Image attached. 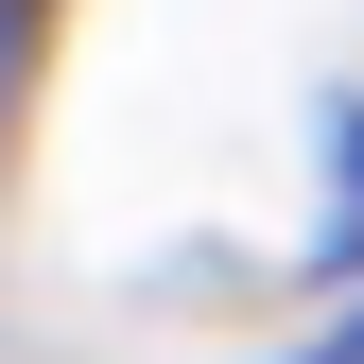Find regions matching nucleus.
Returning <instances> with one entry per match:
<instances>
[{"mask_svg": "<svg viewBox=\"0 0 364 364\" xmlns=\"http://www.w3.org/2000/svg\"><path fill=\"white\" fill-rule=\"evenodd\" d=\"M312 364H364V312H347V330H330V347H312Z\"/></svg>", "mask_w": 364, "mask_h": 364, "instance_id": "f257e3e1", "label": "nucleus"}]
</instances>
